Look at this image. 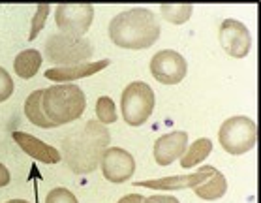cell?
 Instances as JSON below:
<instances>
[{
    "instance_id": "cell-1",
    "label": "cell",
    "mask_w": 261,
    "mask_h": 203,
    "mask_svg": "<svg viewBox=\"0 0 261 203\" xmlns=\"http://www.w3.org/2000/svg\"><path fill=\"white\" fill-rule=\"evenodd\" d=\"M111 143V134L98 120H89L81 130L62 139V160L75 175L92 173Z\"/></svg>"
},
{
    "instance_id": "cell-2",
    "label": "cell",
    "mask_w": 261,
    "mask_h": 203,
    "mask_svg": "<svg viewBox=\"0 0 261 203\" xmlns=\"http://www.w3.org/2000/svg\"><path fill=\"white\" fill-rule=\"evenodd\" d=\"M109 38L122 49H147L160 38L158 19L147 8H132L109 23Z\"/></svg>"
},
{
    "instance_id": "cell-3",
    "label": "cell",
    "mask_w": 261,
    "mask_h": 203,
    "mask_svg": "<svg viewBox=\"0 0 261 203\" xmlns=\"http://www.w3.org/2000/svg\"><path fill=\"white\" fill-rule=\"evenodd\" d=\"M87 98L79 85L62 83L43 89L42 109L55 128L77 120L85 111Z\"/></svg>"
},
{
    "instance_id": "cell-4",
    "label": "cell",
    "mask_w": 261,
    "mask_h": 203,
    "mask_svg": "<svg viewBox=\"0 0 261 203\" xmlns=\"http://www.w3.org/2000/svg\"><path fill=\"white\" fill-rule=\"evenodd\" d=\"M154 104L152 87L145 81H134L122 90V98H120L122 119L130 126L145 124L154 111Z\"/></svg>"
},
{
    "instance_id": "cell-5",
    "label": "cell",
    "mask_w": 261,
    "mask_h": 203,
    "mask_svg": "<svg viewBox=\"0 0 261 203\" xmlns=\"http://www.w3.org/2000/svg\"><path fill=\"white\" fill-rule=\"evenodd\" d=\"M218 141L229 155H244L257 143V126L250 117H231L220 126Z\"/></svg>"
},
{
    "instance_id": "cell-6",
    "label": "cell",
    "mask_w": 261,
    "mask_h": 203,
    "mask_svg": "<svg viewBox=\"0 0 261 203\" xmlns=\"http://www.w3.org/2000/svg\"><path fill=\"white\" fill-rule=\"evenodd\" d=\"M94 55V47L85 38L68 36V34H53L45 42V57L49 62L62 66L83 64L85 60Z\"/></svg>"
},
{
    "instance_id": "cell-7",
    "label": "cell",
    "mask_w": 261,
    "mask_h": 203,
    "mask_svg": "<svg viewBox=\"0 0 261 203\" xmlns=\"http://www.w3.org/2000/svg\"><path fill=\"white\" fill-rule=\"evenodd\" d=\"M94 19L92 4H59L55 21L62 34L81 38L87 34Z\"/></svg>"
},
{
    "instance_id": "cell-8",
    "label": "cell",
    "mask_w": 261,
    "mask_h": 203,
    "mask_svg": "<svg viewBox=\"0 0 261 203\" xmlns=\"http://www.w3.org/2000/svg\"><path fill=\"white\" fill-rule=\"evenodd\" d=\"M150 73L162 85H177L186 78L188 64L180 53L173 49H164L150 59Z\"/></svg>"
},
{
    "instance_id": "cell-9",
    "label": "cell",
    "mask_w": 261,
    "mask_h": 203,
    "mask_svg": "<svg viewBox=\"0 0 261 203\" xmlns=\"http://www.w3.org/2000/svg\"><path fill=\"white\" fill-rule=\"evenodd\" d=\"M218 38L224 51L233 59H244L250 53V47H252L250 30L246 29V24H243L237 19L222 21Z\"/></svg>"
},
{
    "instance_id": "cell-10",
    "label": "cell",
    "mask_w": 261,
    "mask_h": 203,
    "mask_svg": "<svg viewBox=\"0 0 261 203\" xmlns=\"http://www.w3.org/2000/svg\"><path fill=\"white\" fill-rule=\"evenodd\" d=\"M101 173L109 183H126L136 171V160L128 150L120 147H107L101 156Z\"/></svg>"
},
{
    "instance_id": "cell-11",
    "label": "cell",
    "mask_w": 261,
    "mask_h": 203,
    "mask_svg": "<svg viewBox=\"0 0 261 203\" xmlns=\"http://www.w3.org/2000/svg\"><path fill=\"white\" fill-rule=\"evenodd\" d=\"M214 171H216V167L201 166L197 173L175 175V177H164V179H156V181H139V183H136V186H145V188H152V190H182V188H194L197 185H203Z\"/></svg>"
},
{
    "instance_id": "cell-12",
    "label": "cell",
    "mask_w": 261,
    "mask_h": 203,
    "mask_svg": "<svg viewBox=\"0 0 261 203\" xmlns=\"http://www.w3.org/2000/svg\"><path fill=\"white\" fill-rule=\"evenodd\" d=\"M186 149H188V134L184 130H177L156 139L152 153L158 166H169L173 160L182 158Z\"/></svg>"
},
{
    "instance_id": "cell-13",
    "label": "cell",
    "mask_w": 261,
    "mask_h": 203,
    "mask_svg": "<svg viewBox=\"0 0 261 203\" xmlns=\"http://www.w3.org/2000/svg\"><path fill=\"white\" fill-rule=\"evenodd\" d=\"M13 139H15V143H17L27 155L32 156V158L38 162H43V164H59V162L62 160L60 153L55 149V147L43 143L42 139L34 138V136H30V134L13 132Z\"/></svg>"
},
{
    "instance_id": "cell-14",
    "label": "cell",
    "mask_w": 261,
    "mask_h": 203,
    "mask_svg": "<svg viewBox=\"0 0 261 203\" xmlns=\"http://www.w3.org/2000/svg\"><path fill=\"white\" fill-rule=\"evenodd\" d=\"M109 66V59L98 60V62H83V64L75 66H59L53 70L45 72V79H51L55 83H68V81H75V79H83L89 75L101 72L103 68Z\"/></svg>"
},
{
    "instance_id": "cell-15",
    "label": "cell",
    "mask_w": 261,
    "mask_h": 203,
    "mask_svg": "<svg viewBox=\"0 0 261 203\" xmlns=\"http://www.w3.org/2000/svg\"><path fill=\"white\" fill-rule=\"evenodd\" d=\"M42 55L40 51H36V49H27L23 53H19L13 60V70L17 73L19 78L23 79H30L34 78L38 70H40V66H42Z\"/></svg>"
},
{
    "instance_id": "cell-16",
    "label": "cell",
    "mask_w": 261,
    "mask_h": 203,
    "mask_svg": "<svg viewBox=\"0 0 261 203\" xmlns=\"http://www.w3.org/2000/svg\"><path fill=\"white\" fill-rule=\"evenodd\" d=\"M194 192H196L197 197L207 199V201L220 199V197L227 192V181H226V177L216 169V171L208 177V183H203V185L194 186Z\"/></svg>"
},
{
    "instance_id": "cell-17",
    "label": "cell",
    "mask_w": 261,
    "mask_h": 203,
    "mask_svg": "<svg viewBox=\"0 0 261 203\" xmlns=\"http://www.w3.org/2000/svg\"><path fill=\"white\" fill-rule=\"evenodd\" d=\"M42 94H43V89H40V90H34V92L27 98V102H24V115H27V119H29L32 124L40 126V128H55L47 120L45 113H43Z\"/></svg>"
},
{
    "instance_id": "cell-18",
    "label": "cell",
    "mask_w": 261,
    "mask_h": 203,
    "mask_svg": "<svg viewBox=\"0 0 261 203\" xmlns=\"http://www.w3.org/2000/svg\"><path fill=\"white\" fill-rule=\"evenodd\" d=\"M211 150H213L211 139H207V138L196 139V141L186 149V153L182 155V158H180V166L186 167V169L197 166L199 162L207 160V156L211 155Z\"/></svg>"
},
{
    "instance_id": "cell-19",
    "label": "cell",
    "mask_w": 261,
    "mask_h": 203,
    "mask_svg": "<svg viewBox=\"0 0 261 203\" xmlns=\"http://www.w3.org/2000/svg\"><path fill=\"white\" fill-rule=\"evenodd\" d=\"M160 10L166 21L173 24H182L190 19L194 6L192 4H162Z\"/></svg>"
},
{
    "instance_id": "cell-20",
    "label": "cell",
    "mask_w": 261,
    "mask_h": 203,
    "mask_svg": "<svg viewBox=\"0 0 261 203\" xmlns=\"http://www.w3.org/2000/svg\"><path fill=\"white\" fill-rule=\"evenodd\" d=\"M96 115H98V122L101 124H111L117 120V109L115 104L109 96H100L96 102Z\"/></svg>"
},
{
    "instance_id": "cell-21",
    "label": "cell",
    "mask_w": 261,
    "mask_h": 203,
    "mask_svg": "<svg viewBox=\"0 0 261 203\" xmlns=\"http://www.w3.org/2000/svg\"><path fill=\"white\" fill-rule=\"evenodd\" d=\"M47 15H49V4H40L34 13V17H32V27H30V34H29L30 42L40 34V30L43 29V24L47 21Z\"/></svg>"
},
{
    "instance_id": "cell-22",
    "label": "cell",
    "mask_w": 261,
    "mask_h": 203,
    "mask_svg": "<svg viewBox=\"0 0 261 203\" xmlns=\"http://www.w3.org/2000/svg\"><path fill=\"white\" fill-rule=\"evenodd\" d=\"M45 203H77V197L66 188H53L45 197Z\"/></svg>"
},
{
    "instance_id": "cell-23",
    "label": "cell",
    "mask_w": 261,
    "mask_h": 203,
    "mask_svg": "<svg viewBox=\"0 0 261 203\" xmlns=\"http://www.w3.org/2000/svg\"><path fill=\"white\" fill-rule=\"evenodd\" d=\"M13 94V79L12 75L0 66V102H6Z\"/></svg>"
},
{
    "instance_id": "cell-24",
    "label": "cell",
    "mask_w": 261,
    "mask_h": 203,
    "mask_svg": "<svg viewBox=\"0 0 261 203\" xmlns=\"http://www.w3.org/2000/svg\"><path fill=\"white\" fill-rule=\"evenodd\" d=\"M143 203H180L175 196H150V197H145V201Z\"/></svg>"
},
{
    "instance_id": "cell-25",
    "label": "cell",
    "mask_w": 261,
    "mask_h": 203,
    "mask_svg": "<svg viewBox=\"0 0 261 203\" xmlns=\"http://www.w3.org/2000/svg\"><path fill=\"white\" fill-rule=\"evenodd\" d=\"M143 201H145V197L141 194H128V196L120 197L117 203H143Z\"/></svg>"
},
{
    "instance_id": "cell-26",
    "label": "cell",
    "mask_w": 261,
    "mask_h": 203,
    "mask_svg": "<svg viewBox=\"0 0 261 203\" xmlns=\"http://www.w3.org/2000/svg\"><path fill=\"white\" fill-rule=\"evenodd\" d=\"M10 171H8V167L4 166V164H0V188L2 186H8L10 185Z\"/></svg>"
},
{
    "instance_id": "cell-27",
    "label": "cell",
    "mask_w": 261,
    "mask_h": 203,
    "mask_svg": "<svg viewBox=\"0 0 261 203\" xmlns=\"http://www.w3.org/2000/svg\"><path fill=\"white\" fill-rule=\"evenodd\" d=\"M8 203H29V201H24V199H12V201H8Z\"/></svg>"
}]
</instances>
